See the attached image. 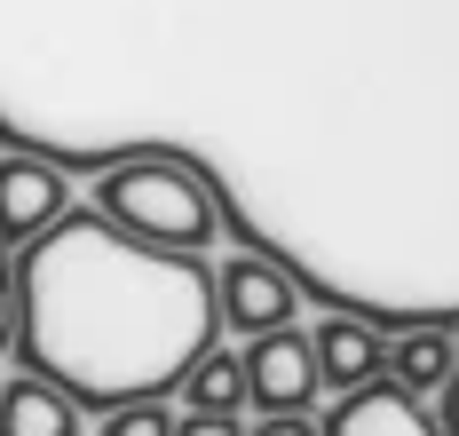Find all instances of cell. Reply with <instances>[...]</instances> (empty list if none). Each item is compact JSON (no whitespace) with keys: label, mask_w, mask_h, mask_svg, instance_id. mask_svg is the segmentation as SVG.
<instances>
[{"label":"cell","mask_w":459,"mask_h":436,"mask_svg":"<svg viewBox=\"0 0 459 436\" xmlns=\"http://www.w3.org/2000/svg\"><path fill=\"white\" fill-rule=\"evenodd\" d=\"M8 349L80 413L175 397V381L222 334L206 254H159L143 239H119L88 206H72L56 231L8 254Z\"/></svg>","instance_id":"obj_1"},{"label":"cell","mask_w":459,"mask_h":436,"mask_svg":"<svg viewBox=\"0 0 459 436\" xmlns=\"http://www.w3.org/2000/svg\"><path fill=\"white\" fill-rule=\"evenodd\" d=\"M88 214H103L119 239H143L159 246V254H206L214 246V191L190 175L183 159H119L103 183H95V206Z\"/></svg>","instance_id":"obj_2"},{"label":"cell","mask_w":459,"mask_h":436,"mask_svg":"<svg viewBox=\"0 0 459 436\" xmlns=\"http://www.w3.org/2000/svg\"><path fill=\"white\" fill-rule=\"evenodd\" d=\"M293 310H301V286L262 262V254H238V262H214V326L230 334H277V326H293Z\"/></svg>","instance_id":"obj_3"},{"label":"cell","mask_w":459,"mask_h":436,"mask_svg":"<svg viewBox=\"0 0 459 436\" xmlns=\"http://www.w3.org/2000/svg\"><path fill=\"white\" fill-rule=\"evenodd\" d=\"M72 214V183L64 167L40 151H0V246H32L40 231H56Z\"/></svg>","instance_id":"obj_4"},{"label":"cell","mask_w":459,"mask_h":436,"mask_svg":"<svg viewBox=\"0 0 459 436\" xmlns=\"http://www.w3.org/2000/svg\"><path fill=\"white\" fill-rule=\"evenodd\" d=\"M238 373H246V405H262V413H309L325 397L317 365H309V334H293V326L254 334L238 349Z\"/></svg>","instance_id":"obj_5"},{"label":"cell","mask_w":459,"mask_h":436,"mask_svg":"<svg viewBox=\"0 0 459 436\" xmlns=\"http://www.w3.org/2000/svg\"><path fill=\"white\" fill-rule=\"evenodd\" d=\"M317 436H444V421L428 413V397H404L396 381H365L317 421Z\"/></svg>","instance_id":"obj_6"},{"label":"cell","mask_w":459,"mask_h":436,"mask_svg":"<svg viewBox=\"0 0 459 436\" xmlns=\"http://www.w3.org/2000/svg\"><path fill=\"white\" fill-rule=\"evenodd\" d=\"M380 349H388V341L372 334V326H357V318H333V326H317V334H309V365H317V388L349 397V388L380 381Z\"/></svg>","instance_id":"obj_7"},{"label":"cell","mask_w":459,"mask_h":436,"mask_svg":"<svg viewBox=\"0 0 459 436\" xmlns=\"http://www.w3.org/2000/svg\"><path fill=\"white\" fill-rule=\"evenodd\" d=\"M80 429H88V413L56 381H40V373L0 381V436H80Z\"/></svg>","instance_id":"obj_8"},{"label":"cell","mask_w":459,"mask_h":436,"mask_svg":"<svg viewBox=\"0 0 459 436\" xmlns=\"http://www.w3.org/2000/svg\"><path fill=\"white\" fill-rule=\"evenodd\" d=\"M380 381H396L404 397H436V388L452 381V334L428 326V334L388 341V349H380Z\"/></svg>","instance_id":"obj_9"},{"label":"cell","mask_w":459,"mask_h":436,"mask_svg":"<svg viewBox=\"0 0 459 436\" xmlns=\"http://www.w3.org/2000/svg\"><path fill=\"white\" fill-rule=\"evenodd\" d=\"M175 397H183L190 413H238V405H246V373H238V349H222V341H214V349L190 365L183 381H175Z\"/></svg>","instance_id":"obj_10"},{"label":"cell","mask_w":459,"mask_h":436,"mask_svg":"<svg viewBox=\"0 0 459 436\" xmlns=\"http://www.w3.org/2000/svg\"><path fill=\"white\" fill-rule=\"evenodd\" d=\"M103 436H175V405L151 397V405H111L103 413Z\"/></svg>","instance_id":"obj_11"},{"label":"cell","mask_w":459,"mask_h":436,"mask_svg":"<svg viewBox=\"0 0 459 436\" xmlns=\"http://www.w3.org/2000/svg\"><path fill=\"white\" fill-rule=\"evenodd\" d=\"M175 436H246V421H238V413H183Z\"/></svg>","instance_id":"obj_12"},{"label":"cell","mask_w":459,"mask_h":436,"mask_svg":"<svg viewBox=\"0 0 459 436\" xmlns=\"http://www.w3.org/2000/svg\"><path fill=\"white\" fill-rule=\"evenodd\" d=\"M246 436H317V421H309V413H262Z\"/></svg>","instance_id":"obj_13"},{"label":"cell","mask_w":459,"mask_h":436,"mask_svg":"<svg viewBox=\"0 0 459 436\" xmlns=\"http://www.w3.org/2000/svg\"><path fill=\"white\" fill-rule=\"evenodd\" d=\"M8 341H16V301H8V262H0V357H8Z\"/></svg>","instance_id":"obj_14"}]
</instances>
